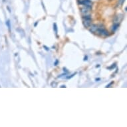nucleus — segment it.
<instances>
[{"label": "nucleus", "instance_id": "14", "mask_svg": "<svg viewBox=\"0 0 127 127\" xmlns=\"http://www.w3.org/2000/svg\"><path fill=\"white\" fill-rule=\"evenodd\" d=\"M87 59H88L87 56H85V58H84V61H87Z\"/></svg>", "mask_w": 127, "mask_h": 127}, {"label": "nucleus", "instance_id": "9", "mask_svg": "<svg viewBox=\"0 0 127 127\" xmlns=\"http://www.w3.org/2000/svg\"><path fill=\"white\" fill-rule=\"evenodd\" d=\"M76 74V73H73V74H71V76H69V77H67V79H71V78H72L73 77H74V75H75Z\"/></svg>", "mask_w": 127, "mask_h": 127}, {"label": "nucleus", "instance_id": "12", "mask_svg": "<svg viewBox=\"0 0 127 127\" xmlns=\"http://www.w3.org/2000/svg\"><path fill=\"white\" fill-rule=\"evenodd\" d=\"M43 48L45 49V50H46V51L49 50V47H47V46H45V45H43Z\"/></svg>", "mask_w": 127, "mask_h": 127}, {"label": "nucleus", "instance_id": "11", "mask_svg": "<svg viewBox=\"0 0 127 127\" xmlns=\"http://www.w3.org/2000/svg\"><path fill=\"white\" fill-rule=\"evenodd\" d=\"M58 63H59V60H56V61H55V63H54V65H58Z\"/></svg>", "mask_w": 127, "mask_h": 127}, {"label": "nucleus", "instance_id": "5", "mask_svg": "<svg viewBox=\"0 0 127 127\" xmlns=\"http://www.w3.org/2000/svg\"><path fill=\"white\" fill-rule=\"evenodd\" d=\"M118 26H119V24L118 23H114L112 27V31H115L118 29Z\"/></svg>", "mask_w": 127, "mask_h": 127}, {"label": "nucleus", "instance_id": "15", "mask_svg": "<svg viewBox=\"0 0 127 127\" xmlns=\"http://www.w3.org/2000/svg\"><path fill=\"white\" fill-rule=\"evenodd\" d=\"M37 23H38V21H36V23H35V25H34V26H35V27H36V26H37Z\"/></svg>", "mask_w": 127, "mask_h": 127}, {"label": "nucleus", "instance_id": "16", "mask_svg": "<svg viewBox=\"0 0 127 127\" xmlns=\"http://www.w3.org/2000/svg\"><path fill=\"white\" fill-rule=\"evenodd\" d=\"M100 79H100V78H98V79H96V81H99V80H100Z\"/></svg>", "mask_w": 127, "mask_h": 127}, {"label": "nucleus", "instance_id": "10", "mask_svg": "<svg viewBox=\"0 0 127 127\" xmlns=\"http://www.w3.org/2000/svg\"><path fill=\"white\" fill-rule=\"evenodd\" d=\"M112 84H113V82L112 81V82H110V83L108 85L106 86V87H110V85H112Z\"/></svg>", "mask_w": 127, "mask_h": 127}, {"label": "nucleus", "instance_id": "6", "mask_svg": "<svg viewBox=\"0 0 127 127\" xmlns=\"http://www.w3.org/2000/svg\"><path fill=\"white\" fill-rule=\"evenodd\" d=\"M53 29H54V31H55V33L57 34V32H58V30H57V23H54L53 24Z\"/></svg>", "mask_w": 127, "mask_h": 127}, {"label": "nucleus", "instance_id": "8", "mask_svg": "<svg viewBox=\"0 0 127 127\" xmlns=\"http://www.w3.org/2000/svg\"><path fill=\"white\" fill-rule=\"evenodd\" d=\"M116 64H113V65H111L110 67H108V69H114L116 67Z\"/></svg>", "mask_w": 127, "mask_h": 127}, {"label": "nucleus", "instance_id": "7", "mask_svg": "<svg viewBox=\"0 0 127 127\" xmlns=\"http://www.w3.org/2000/svg\"><path fill=\"white\" fill-rule=\"evenodd\" d=\"M6 25H7V27H8V29H9V30L10 31V29H11V25H10V21H9V20H7V21L6 22Z\"/></svg>", "mask_w": 127, "mask_h": 127}, {"label": "nucleus", "instance_id": "13", "mask_svg": "<svg viewBox=\"0 0 127 127\" xmlns=\"http://www.w3.org/2000/svg\"><path fill=\"white\" fill-rule=\"evenodd\" d=\"M124 1H125V0H120V3H121V4H123V3H124Z\"/></svg>", "mask_w": 127, "mask_h": 127}, {"label": "nucleus", "instance_id": "17", "mask_svg": "<svg viewBox=\"0 0 127 127\" xmlns=\"http://www.w3.org/2000/svg\"><path fill=\"white\" fill-rule=\"evenodd\" d=\"M61 87H63H63H66V86H65V85H62V86H61Z\"/></svg>", "mask_w": 127, "mask_h": 127}, {"label": "nucleus", "instance_id": "1", "mask_svg": "<svg viewBox=\"0 0 127 127\" xmlns=\"http://www.w3.org/2000/svg\"><path fill=\"white\" fill-rule=\"evenodd\" d=\"M91 17L90 15H85L83 17V23L85 27H89L91 25Z\"/></svg>", "mask_w": 127, "mask_h": 127}, {"label": "nucleus", "instance_id": "4", "mask_svg": "<svg viewBox=\"0 0 127 127\" xmlns=\"http://www.w3.org/2000/svg\"><path fill=\"white\" fill-rule=\"evenodd\" d=\"M90 27H91V28H90L91 32H92V33H95V31H96V28H97L98 25H91Z\"/></svg>", "mask_w": 127, "mask_h": 127}, {"label": "nucleus", "instance_id": "3", "mask_svg": "<svg viewBox=\"0 0 127 127\" xmlns=\"http://www.w3.org/2000/svg\"><path fill=\"white\" fill-rule=\"evenodd\" d=\"M78 3L79 4L83 5L84 6L91 7H92V3L91 0H78Z\"/></svg>", "mask_w": 127, "mask_h": 127}, {"label": "nucleus", "instance_id": "2", "mask_svg": "<svg viewBox=\"0 0 127 127\" xmlns=\"http://www.w3.org/2000/svg\"><path fill=\"white\" fill-rule=\"evenodd\" d=\"M95 33H97V34H99V35H102V36H107V35H109V32H108V31L107 30H106L103 27H97Z\"/></svg>", "mask_w": 127, "mask_h": 127}]
</instances>
